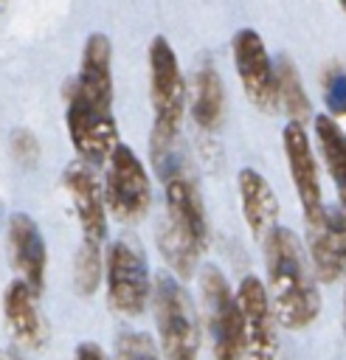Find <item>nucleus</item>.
<instances>
[{
  "mask_svg": "<svg viewBox=\"0 0 346 360\" xmlns=\"http://www.w3.org/2000/svg\"><path fill=\"white\" fill-rule=\"evenodd\" d=\"M0 360H3V354H0Z\"/></svg>",
  "mask_w": 346,
  "mask_h": 360,
  "instance_id": "29",
  "label": "nucleus"
},
{
  "mask_svg": "<svg viewBox=\"0 0 346 360\" xmlns=\"http://www.w3.org/2000/svg\"><path fill=\"white\" fill-rule=\"evenodd\" d=\"M307 250L318 281H338L346 276V211L326 208L321 219L307 222Z\"/></svg>",
  "mask_w": 346,
  "mask_h": 360,
  "instance_id": "12",
  "label": "nucleus"
},
{
  "mask_svg": "<svg viewBox=\"0 0 346 360\" xmlns=\"http://www.w3.org/2000/svg\"><path fill=\"white\" fill-rule=\"evenodd\" d=\"M152 309L163 360H197L200 323L186 287L169 270L152 278Z\"/></svg>",
  "mask_w": 346,
  "mask_h": 360,
  "instance_id": "4",
  "label": "nucleus"
},
{
  "mask_svg": "<svg viewBox=\"0 0 346 360\" xmlns=\"http://www.w3.org/2000/svg\"><path fill=\"white\" fill-rule=\"evenodd\" d=\"M340 11H343V14H346V3H343V6H340Z\"/></svg>",
  "mask_w": 346,
  "mask_h": 360,
  "instance_id": "27",
  "label": "nucleus"
},
{
  "mask_svg": "<svg viewBox=\"0 0 346 360\" xmlns=\"http://www.w3.org/2000/svg\"><path fill=\"white\" fill-rule=\"evenodd\" d=\"M239 200H242V217L253 233V239L264 242L278 225V200L270 188V183L256 169H239Z\"/></svg>",
  "mask_w": 346,
  "mask_h": 360,
  "instance_id": "16",
  "label": "nucleus"
},
{
  "mask_svg": "<svg viewBox=\"0 0 346 360\" xmlns=\"http://www.w3.org/2000/svg\"><path fill=\"white\" fill-rule=\"evenodd\" d=\"M233 65L242 82L245 96L262 112H273L278 107V84H276V65L267 56L262 37L253 28H239L231 39Z\"/></svg>",
  "mask_w": 346,
  "mask_h": 360,
  "instance_id": "10",
  "label": "nucleus"
},
{
  "mask_svg": "<svg viewBox=\"0 0 346 360\" xmlns=\"http://www.w3.org/2000/svg\"><path fill=\"white\" fill-rule=\"evenodd\" d=\"M104 278H107V304L118 315L135 318L146 309L152 295V278L146 256L129 239H115L104 253Z\"/></svg>",
  "mask_w": 346,
  "mask_h": 360,
  "instance_id": "7",
  "label": "nucleus"
},
{
  "mask_svg": "<svg viewBox=\"0 0 346 360\" xmlns=\"http://www.w3.org/2000/svg\"><path fill=\"white\" fill-rule=\"evenodd\" d=\"M323 101L332 118L346 115V68L329 65L323 70Z\"/></svg>",
  "mask_w": 346,
  "mask_h": 360,
  "instance_id": "23",
  "label": "nucleus"
},
{
  "mask_svg": "<svg viewBox=\"0 0 346 360\" xmlns=\"http://www.w3.org/2000/svg\"><path fill=\"white\" fill-rule=\"evenodd\" d=\"M242 326H245V360H281L276 335V315L270 307L267 287L256 276H245L236 290Z\"/></svg>",
  "mask_w": 346,
  "mask_h": 360,
  "instance_id": "11",
  "label": "nucleus"
},
{
  "mask_svg": "<svg viewBox=\"0 0 346 360\" xmlns=\"http://www.w3.org/2000/svg\"><path fill=\"white\" fill-rule=\"evenodd\" d=\"M65 188L73 200L79 225H82V245L76 250V267H73V284L79 295H93L101 273H104V259H101V245L107 233V202H104V186L98 183L96 172L84 160H70L65 166Z\"/></svg>",
  "mask_w": 346,
  "mask_h": 360,
  "instance_id": "2",
  "label": "nucleus"
},
{
  "mask_svg": "<svg viewBox=\"0 0 346 360\" xmlns=\"http://www.w3.org/2000/svg\"><path fill=\"white\" fill-rule=\"evenodd\" d=\"M281 146H284V155H287L293 186H295L298 200H301V208H304V219L307 222H315V219L323 217L326 205H323V197H321L318 166H315V158H312V146H309L307 129L301 124H293L290 121L284 127V132H281Z\"/></svg>",
  "mask_w": 346,
  "mask_h": 360,
  "instance_id": "13",
  "label": "nucleus"
},
{
  "mask_svg": "<svg viewBox=\"0 0 346 360\" xmlns=\"http://www.w3.org/2000/svg\"><path fill=\"white\" fill-rule=\"evenodd\" d=\"M115 360H160V352L146 332H121L115 340Z\"/></svg>",
  "mask_w": 346,
  "mask_h": 360,
  "instance_id": "22",
  "label": "nucleus"
},
{
  "mask_svg": "<svg viewBox=\"0 0 346 360\" xmlns=\"http://www.w3.org/2000/svg\"><path fill=\"white\" fill-rule=\"evenodd\" d=\"M73 360H110V357L104 354V349H101L98 343L82 340V343L76 346V352H73Z\"/></svg>",
  "mask_w": 346,
  "mask_h": 360,
  "instance_id": "25",
  "label": "nucleus"
},
{
  "mask_svg": "<svg viewBox=\"0 0 346 360\" xmlns=\"http://www.w3.org/2000/svg\"><path fill=\"white\" fill-rule=\"evenodd\" d=\"M11 360H20V357H17V354H14V357H11Z\"/></svg>",
  "mask_w": 346,
  "mask_h": 360,
  "instance_id": "28",
  "label": "nucleus"
},
{
  "mask_svg": "<svg viewBox=\"0 0 346 360\" xmlns=\"http://www.w3.org/2000/svg\"><path fill=\"white\" fill-rule=\"evenodd\" d=\"M11 155L23 166H34L37 158H39V141H37V135L28 132V129H14L11 132Z\"/></svg>",
  "mask_w": 346,
  "mask_h": 360,
  "instance_id": "24",
  "label": "nucleus"
},
{
  "mask_svg": "<svg viewBox=\"0 0 346 360\" xmlns=\"http://www.w3.org/2000/svg\"><path fill=\"white\" fill-rule=\"evenodd\" d=\"M200 290L205 304V323L211 335V352L217 360H242L245 357V326L236 292L228 287V278L214 264L203 267Z\"/></svg>",
  "mask_w": 346,
  "mask_h": 360,
  "instance_id": "6",
  "label": "nucleus"
},
{
  "mask_svg": "<svg viewBox=\"0 0 346 360\" xmlns=\"http://www.w3.org/2000/svg\"><path fill=\"white\" fill-rule=\"evenodd\" d=\"M8 256L11 264L23 273V281L39 295L45 290V270H48V250H45V239L37 228V222L17 211L8 217Z\"/></svg>",
  "mask_w": 346,
  "mask_h": 360,
  "instance_id": "15",
  "label": "nucleus"
},
{
  "mask_svg": "<svg viewBox=\"0 0 346 360\" xmlns=\"http://www.w3.org/2000/svg\"><path fill=\"white\" fill-rule=\"evenodd\" d=\"M191 115L200 129L214 132L225 115V87L219 73L211 65L197 68L191 79Z\"/></svg>",
  "mask_w": 346,
  "mask_h": 360,
  "instance_id": "18",
  "label": "nucleus"
},
{
  "mask_svg": "<svg viewBox=\"0 0 346 360\" xmlns=\"http://www.w3.org/2000/svg\"><path fill=\"white\" fill-rule=\"evenodd\" d=\"M65 124L68 135L73 141V149L79 160L96 166L110 160V155L118 146V124L113 118V110H101L93 101L82 98L70 87H65Z\"/></svg>",
  "mask_w": 346,
  "mask_h": 360,
  "instance_id": "9",
  "label": "nucleus"
},
{
  "mask_svg": "<svg viewBox=\"0 0 346 360\" xmlns=\"http://www.w3.org/2000/svg\"><path fill=\"white\" fill-rule=\"evenodd\" d=\"M152 160H155V169L163 180L166 219L174 228H180L203 250L208 245V217H205L200 186H197L188 163L183 160V155L174 152V146L152 152Z\"/></svg>",
  "mask_w": 346,
  "mask_h": 360,
  "instance_id": "5",
  "label": "nucleus"
},
{
  "mask_svg": "<svg viewBox=\"0 0 346 360\" xmlns=\"http://www.w3.org/2000/svg\"><path fill=\"white\" fill-rule=\"evenodd\" d=\"M73 93L82 98L93 101L101 110H113V45L107 34L93 31L84 39L82 59H79V73L68 82Z\"/></svg>",
  "mask_w": 346,
  "mask_h": 360,
  "instance_id": "14",
  "label": "nucleus"
},
{
  "mask_svg": "<svg viewBox=\"0 0 346 360\" xmlns=\"http://www.w3.org/2000/svg\"><path fill=\"white\" fill-rule=\"evenodd\" d=\"M104 202H107V211L124 225L143 219L149 211V202H152L149 174L127 143H118L107 160Z\"/></svg>",
  "mask_w": 346,
  "mask_h": 360,
  "instance_id": "8",
  "label": "nucleus"
},
{
  "mask_svg": "<svg viewBox=\"0 0 346 360\" xmlns=\"http://www.w3.org/2000/svg\"><path fill=\"white\" fill-rule=\"evenodd\" d=\"M315 138H318V149L326 163V172L335 183L340 211H346V132L329 112H323V115H315Z\"/></svg>",
  "mask_w": 346,
  "mask_h": 360,
  "instance_id": "19",
  "label": "nucleus"
},
{
  "mask_svg": "<svg viewBox=\"0 0 346 360\" xmlns=\"http://www.w3.org/2000/svg\"><path fill=\"white\" fill-rule=\"evenodd\" d=\"M343 335H346V292H343Z\"/></svg>",
  "mask_w": 346,
  "mask_h": 360,
  "instance_id": "26",
  "label": "nucleus"
},
{
  "mask_svg": "<svg viewBox=\"0 0 346 360\" xmlns=\"http://www.w3.org/2000/svg\"><path fill=\"white\" fill-rule=\"evenodd\" d=\"M37 292L23 281V278H14L8 281L6 292H3V315H6V323L11 329V335L25 343L28 349H39L45 343V321L37 309Z\"/></svg>",
  "mask_w": 346,
  "mask_h": 360,
  "instance_id": "17",
  "label": "nucleus"
},
{
  "mask_svg": "<svg viewBox=\"0 0 346 360\" xmlns=\"http://www.w3.org/2000/svg\"><path fill=\"white\" fill-rule=\"evenodd\" d=\"M158 248H160V253H163V259H166L172 276H180V278H188V276L194 273L197 259H200V253H203V250H200L180 228H174L166 217H163V222H160V228H158Z\"/></svg>",
  "mask_w": 346,
  "mask_h": 360,
  "instance_id": "20",
  "label": "nucleus"
},
{
  "mask_svg": "<svg viewBox=\"0 0 346 360\" xmlns=\"http://www.w3.org/2000/svg\"><path fill=\"white\" fill-rule=\"evenodd\" d=\"M149 98H152V152L169 149L177 141L183 110H186V79L180 62L166 37H152L149 42Z\"/></svg>",
  "mask_w": 346,
  "mask_h": 360,
  "instance_id": "3",
  "label": "nucleus"
},
{
  "mask_svg": "<svg viewBox=\"0 0 346 360\" xmlns=\"http://www.w3.org/2000/svg\"><path fill=\"white\" fill-rule=\"evenodd\" d=\"M267 295L276 321L284 329H304L318 318L321 295L315 287V270L307 264L304 248L290 228H276L264 242Z\"/></svg>",
  "mask_w": 346,
  "mask_h": 360,
  "instance_id": "1",
  "label": "nucleus"
},
{
  "mask_svg": "<svg viewBox=\"0 0 346 360\" xmlns=\"http://www.w3.org/2000/svg\"><path fill=\"white\" fill-rule=\"evenodd\" d=\"M276 84H278V104L284 107V112L290 115L293 124H301L312 115V104L307 98V90L301 84V76L295 70V65L287 56L276 59Z\"/></svg>",
  "mask_w": 346,
  "mask_h": 360,
  "instance_id": "21",
  "label": "nucleus"
}]
</instances>
